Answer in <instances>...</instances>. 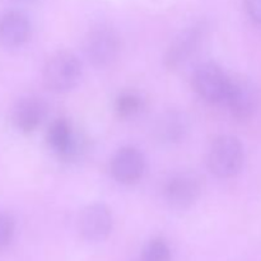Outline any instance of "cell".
Instances as JSON below:
<instances>
[{
    "label": "cell",
    "mask_w": 261,
    "mask_h": 261,
    "mask_svg": "<svg viewBox=\"0 0 261 261\" xmlns=\"http://www.w3.org/2000/svg\"><path fill=\"white\" fill-rule=\"evenodd\" d=\"M144 261H171V251L168 245L162 239H153L149 244L145 246Z\"/></svg>",
    "instance_id": "15"
},
{
    "label": "cell",
    "mask_w": 261,
    "mask_h": 261,
    "mask_svg": "<svg viewBox=\"0 0 261 261\" xmlns=\"http://www.w3.org/2000/svg\"><path fill=\"white\" fill-rule=\"evenodd\" d=\"M112 229V216L110 209L103 204L88 205L79 218V231L87 241H102Z\"/></svg>",
    "instance_id": "7"
},
{
    "label": "cell",
    "mask_w": 261,
    "mask_h": 261,
    "mask_svg": "<svg viewBox=\"0 0 261 261\" xmlns=\"http://www.w3.org/2000/svg\"><path fill=\"white\" fill-rule=\"evenodd\" d=\"M145 161L142 153L134 147H124L111 161V173L121 184H134L143 176Z\"/></svg>",
    "instance_id": "9"
},
{
    "label": "cell",
    "mask_w": 261,
    "mask_h": 261,
    "mask_svg": "<svg viewBox=\"0 0 261 261\" xmlns=\"http://www.w3.org/2000/svg\"><path fill=\"white\" fill-rule=\"evenodd\" d=\"M143 102L138 94L135 93H122L121 96L117 97L116 103H115V110L120 117H132L142 110Z\"/></svg>",
    "instance_id": "14"
},
{
    "label": "cell",
    "mask_w": 261,
    "mask_h": 261,
    "mask_svg": "<svg viewBox=\"0 0 261 261\" xmlns=\"http://www.w3.org/2000/svg\"><path fill=\"white\" fill-rule=\"evenodd\" d=\"M47 106L37 97H25L19 99L13 107L12 121L18 130L23 133H32L45 119Z\"/></svg>",
    "instance_id": "10"
},
{
    "label": "cell",
    "mask_w": 261,
    "mask_h": 261,
    "mask_svg": "<svg viewBox=\"0 0 261 261\" xmlns=\"http://www.w3.org/2000/svg\"><path fill=\"white\" fill-rule=\"evenodd\" d=\"M84 53L97 68L111 65L120 53L119 35L106 25L92 28L84 40Z\"/></svg>",
    "instance_id": "3"
},
{
    "label": "cell",
    "mask_w": 261,
    "mask_h": 261,
    "mask_svg": "<svg viewBox=\"0 0 261 261\" xmlns=\"http://www.w3.org/2000/svg\"><path fill=\"white\" fill-rule=\"evenodd\" d=\"M47 142L51 149L61 158H71L78 153V142L68 120L58 119L47 132Z\"/></svg>",
    "instance_id": "12"
},
{
    "label": "cell",
    "mask_w": 261,
    "mask_h": 261,
    "mask_svg": "<svg viewBox=\"0 0 261 261\" xmlns=\"http://www.w3.org/2000/svg\"><path fill=\"white\" fill-rule=\"evenodd\" d=\"M82 75L79 59L69 51L54 54L43 68V83L50 91L63 93L73 89Z\"/></svg>",
    "instance_id": "2"
},
{
    "label": "cell",
    "mask_w": 261,
    "mask_h": 261,
    "mask_svg": "<svg viewBox=\"0 0 261 261\" xmlns=\"http://www.w3.org/2000/svg\"><path fill=\"white\" fill-rule=\"evenodd\" d=\"M193 86L196 93L209 103L226 101L229 76L214 63H204L193 74Z\"/></svg>",
    "instance_id": "5"
},
{
    "label": "cell",
    "mask_w": 261,
    "mask_h": 261,
    "mask_svg": "<svg viewBox=\"0 0 261 261\" xmlns=\"http://www.w3.org/2000/svg\"><path fill=\"white\" fill-rule=\"evenodd\" d=\"M186 129H188V122L182 115L178 112H168L160 120L157 133L162 142L175 143L184 138Z\"/></svg>",
    "instance_id": "13"
},
{
    "label": "cell",
    "mask_w": 261,
    "mask_h": 261,
    "mask_svg": "<svg viewBox=\"0 0 261 261\" xmlns=\"http://www.w3.org/2000/svg\"><path fill=\"white\" fill-rule=\"evenodd\" d=\"M205 30L206 28L204 24H196L181 32L171 43L170 48L166 54V66L170 69H175L185 63L186 60H189V58L195 54L201 41L205 37Z\"/></svg>",
    "instance_id": "8"
},
{
    "label": "cell",
    "mask_w": 261,
    "mask_h": 261,
    "mask_svg": "<svg viewBox=\"0 0 261 261\" xmlns=\"http://www.w3.org/2000/svg\"><path fill=\"white\" fill-rule=\"evenodd\" d=\"M30 20L23 13L12 10L0 15V45L18 47L30 38Z\"/></svg>",
    "instance_id": "11"
},
{
    "label": "cell",
    "mask_w": 261,
    "mask_h": 261,
    "mask_svg": "<svg viewBox=\"0 0 261 261\" xmlns=\"http://www.w3.org/2000/svg\"><path fill=\"white\" fill-rule=\"evenodd\" d=\"M245 9L254 22L261 24V0H245Z\"/></svg>",
    "instance_id": "17"
},
{
    "label": "cell",
    "mask_w": 261,
    "mask_h": 261,
    "mask_svg": "<svg viewBox=\"0 0 261 261\" xmlns=\"http://www.w3.org/2000/svg\"><path fill=\"white\" fill-rule=\"evenodd\" d=\"M203 193V178L195 172H181L171 177L165 186V198L171 206L186 209Z\"/></svg>",
    "instance_id": "6"
},
{
    "label": "cell",
    "mask_w": 261,
    "mask_h": 261,
    "mask_svg": "<svg viewBox=\"0 0 261 261\" xmlns=\"http://www.w3.org/2000/svg\"><path fill=\"white\" fill-rule=\"evenodd\" d=\"M14 234V223L9 216L0 213V250L10 244Z\"/></svg>",
    "instance_id": "16"
},
{
    "label": "cell",
    "mask_w": 261,
    "mask_h": 261,
    "mask_svg": "<svg viewBox=\"0 0 261 261\" xmlns=\"http://www.w3.org/2000/svg\"><path fill=\"white\" fill-rule=\"evenodd\" d=\"M226 102L237 119H249L260 105V91L254 81L245 75L229 76Z\"/></svg>",
    "instance_id": "4"
},
{
    "label": "cell",
    "mask_w": 261,
    "mask_h": 261,
    "mask_svg": "<svg viewBox=\"0 0 261 261\" xmlns=\"http://www.w3.org/2000/svg\"><path fill=\"white\" fill-rule=\"evenodd\" d=\"M244 165V147L236 137L221 135L212 143L208 152V166L219 178L236 176Z\"/></svg>",
    "instance_id": "1"
}]
</instances>
